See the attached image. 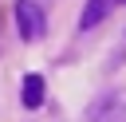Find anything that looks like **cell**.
<instances>
[{"label":"cell","instance_id":"cell-1","mask_svg":"<svg viewBox=\"0 0 126 122\" xmlns=\"http://www.w3.org/2000/svg\"><path fill=\"white\" fill-rule=\"evenodd\" d=\"M83 122H126V87L102 91V94L87 106V118H83Z\"/></svg>","mask_w":126,"mask_h":122},{"label":"cell","instance_id":"cell-2","mask_svg":"<svg viewBox=\"0 0 126 122\" xmlns=\"http://www.w3.org/2000/svg\"><path fill=\"white\" fill-rule=\"evenodd\" d=\"M16 28H20V35L32 43V39H39L43 31H47V16H43V8L35 4V0H16Z\"/></svg>","mask_w":126,"mask_h":122},{"label":"cell","instance_id":"cell-3","mask_svg":"<svg viewBox=\"0 0 126 122\" xmlns=\"http://www.w3.org/2000/svg\"><path fill=\"white\" fill-rule=\"evenodd\" d=\"M110 8H114V0H87V4H83V12H79V31L98 28V24L110 16Z\"/></svg>","mask_w":126,"mask_h":122},{"label":"cell","instance_id":"cell-4","mask_svg":"<svg viewBox=\"0 0 126 122\" xmlns=\"http://www.w3.org/2000/svg\"><path fill=\"white\" fill-rule=\"evenodd\" d=\"M20 102L28 110L43 106V75H24V91H20Z\"/></svg>","mask_w":126,"mask_h":122},{"label":"cell","instance_id":"cell-5","mask_svg":"<svg viewBox=\"0 0 126 122\" xmlns=\"http://www.w3.org/2000/svg\"><path fill=\"white\" fill-rule=\"evenodd\" d=\"M114 4H126V0H114Z\"/></svg>","mask_w":126,"mask_h":122}]
</instances>
